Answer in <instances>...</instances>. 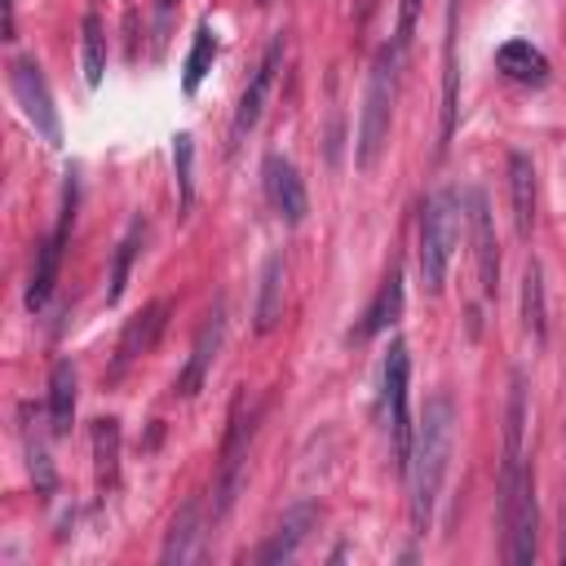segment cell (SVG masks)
Listing matches in <instances>:
<instances>
[{
  "label": "cell",
  "instance_id": "4",
  "mask_svg": "<svg viewBox=\"0 0 566 566\" xmlns=\"http://www.w3.org/2000/svg\"><path fill=\"white\" fill-rule=\"evenodd\" d=\"M455 243H460V195L455 190H433L420 203V243H416L424 292H442Z\"/></svg>",
  "mask_w": 566,
  "mask_h": 566
},
{
  "label": "cell",
  "instance_id": "8",
  "mask_svg": "<svg viewBox=\"0 0 566 566\" xmlns=\"http://www.w3.org/2000/svg\"><path fill=\"white\" fill-rule=\"evenodd\" d=\"M256 416L261 411L243 416V407H234V416H230V429H226V442H221V473H217V486H212V522H221L230 513V504L243 486V460H248V442L256 433Z\"/></svg>",
  "mask_w": 566,
  "mask_h": 566
},
{
  "label": "cell",
  "instance_id": "19",
  "mask_svg": "<svg viewBox=\"0 0 566 566\" xmlns=\"http://www.w3.org/2000/svg\"><path fill=\"white\" fill-rule=\"evenodd\" d=\"M495 66L513 80V84H544L548 80V57L531 44V40H509V44H500L495 49Z\"/></svg>",
  "mask_w": 566,
  "mask_h": 566
},
{
  "label": "cell",
  "instance_id": "14",
  "mask_svg": "<svg viewBox=\"0 0 566 566\" xmlns=\"http://www.w3.org/2000/svg\"><path fill=\"white\" fill-rule=\"evenodd\" d=\"M314 522H318V504H314V500H301V504H292V509L279 517L274 535H270V539L256 548V562H261V566H274V562H292V557H296V548L310 539Z\"/></svg>",
  "mask_w": 566,
  "mask_h": 566
},
{
  "label": "cell",
  "instance_id": "15",
  "mask_svg": "<svg viewBox=\"0 0 566 566\" xmlns=\"http://www.w3.org/2000/svg\"><path fill=\"white\" fill-rule=\"evenodd\" d=\"M199 539H203V504H199V500H186L181 513L172 517L168 535H164L159 562H168V566L195 562V557H199Z\"/></svg>",
  "mask_w": 566,
  "mask_h": 566
},
{
  "label": "cell",
  "instance_id": "5",
  "mask_svg": "<svg viewBox=\"0 0 566 566\" xmlns=\"http://www.w3.org/2000/svg\"><path fill=\"white\" fill-rule=\"evenodd\" d=\"M407 380H411V358H407V345L394 340L385 363H380V411H385V429H389V451H394V464L398 473H407V460H411V411H407Z\"/></svg>",
  "mask_w": 566,
  "mask_h": 566
},
{
  "label": "cell",
  "instance_id": "13",
  "mask_svg": "<svg viewBox=\"0 0 566 566\" xmlns=\"http://www.w3.org/2000/svg\"><path fill=\"white\" fill-rule=\"evenodd\" d=\"M221 340H226V305L217 301L212 314H208V323L195 336V349H190L181 376H177V398H195L203 389V380H208V371H212V363L221 354Z\"/></svg>",
  "mask_w": 566,
  "mask_h": 566
},
{
  "label": "cell",
  "instance_id": "9",
  "mask_svg": "<svg viewBox=\"0 0 566 566\" xmlns=\"http://www.w3.org/2000/svg\"><path fill=\"white\" fill-rule=\"evenodd\" d=\"M464 217H469V234H473V261H478V287L486 301H495L500 292V243H495V221H491V203L478 186H469L464 195Z\"/></svg>",
  "mask_w": 566,
  "mask_h": 566
},
{
  "label": "cell",
  "instance_id": "26",
  "mask_svg": "<svg viewBox=\"0 0 566 566\" xmlns=\"http://www.w3.org/2000/svg\"><path fill=\"white\" fill-rule=\"evenodd\" d=\"M22 438H27V469H31L35 495H40V500H49V495H53V486H57V473H53V460H49V451H44V438L35 433V424H31V420H27Z\"/></svg>",
  "mask_w": 566,
  "mask_h": 566
},
{
  "label": "cell",
  "instance_id": "27",
  "mask_svg": "<svg viewBox=\"0 0 566 566\" xmlns=\"http://www.w3.org/2000/svg\"><path fill=\"white\" fill-rule=\"evenodd\" d=\"M172 172H177L181 208H190L195 203V137L190 133H177L172 137Z\"/></svg>",
  "mask_w": 566,
  "mask_h": 566
},
{
  "label": "cell",
  "instance_id": "1",
  "mask_svg": "<svg viewBox=\"0 0 566 566\" xmlns=\"http://www.w3.org/2000/svg\"><path fill=\"white\" fill-rule=\"evenodd\" d=\"M451 438H455V402H451V394H433L420 411V424L411 433V460H407L416 535H424L433 522V504L442 495V478H447V460H451Z\"/></svg>",
  "mask_w": 566,
  "mask_h": 566
},
{
  "label": "cell",
  "instance_id": "10",
  "mask_svg": "<svg viewBox=\"0 0 566 566\" xmlns=\"http://www.w3.org/2000/svg\"><path fill=\"white\" fill-rule=\"evenodd\" d=\"M283 31L265 44V53H261V62H256V71H252V80H248V88L239 93V106H234V124H230V137L234 142H243L252 128H256V119H261V111H265V97H270V84H274V75H279V66H283Z\"/></svg>",
  "mask_w": 566,
  "mask_h": 566
},
{
  "label": "cell",
  "instance_id": "21",
  "mask_svg": "<svg viewBox=\"0 0 566 566\" xmlns=\"http://www.w3.org/2000/svg\"><path fill=\"white\" fill-rule=\"evenodd\" d=\"M93 482L102 500L119 482V420H93Z\"/></svg>",
  "mask_w": 566,
  "mask_h": 566
},
{
  "label": "cell",
  "instance_id": "31",
  "mask_svg": "<svg viewBox=\"0 0 566 566\" xmlns=\"http://www.w3.org/2000/svg\"><path fill=\"white\" fill-rule=\"evenodd\" d=\"M256 4H270V0H256Z\"/></svg>",
  "mask_w": 566,
  "mask_h": 566
},
{
  "label": "cell",
  "instance_id": "22",
  "mask_svg": "<svg viewBox=\"0 0 566 566\" xmlns=\"http://www.w3.org/2000/svg\"><path fill=\"white\" fill-rule=\"evenodd\" d=\"M80 66H84V84L97 88L106 75V27L97 4H88L80 18Z\"/></svg>",
  "mask_w": 566,
  "mask_h": 566
},
{
  "label": "cell",
  "instance_id": "24",
  "mask_svg": "<svg viewBox=\"0 0 566 566\" xmlns=\"http://www.w3.org/2000/svg\"><path fill=\"white\" fill-rule=\"evenodd\" d=\"M522 327H526V336L535 345H544V336H548V310H544V274H539L535 261L522 274Z\"/></svg>",
  "mask_w": 566,
  "mask_h": 566
},
{
  "label": "cell",
  "instance_id": "16",
  "mask_svg": "<svg viewBox=\"0 0 566 566\" xmlns=\"http://www.w3.org/2000/svg\"><path fill=\"white\" fill-rule=\"evenodd\" d=\"M509 199H513V226H517V234L531 239V230H535V164L522 150L509 155Z\"/></svg>",
  "mask_w": 566,
  "mask_h": 566
},
{
  "label": "cell",
  "instance_id": "23",
  "mask_svg": "<svg viewBox=\"0 0 566 566\" xmlns=\"http://www.w3.org/2000/svg\"><path fill=\"white\" fill-rule=\"evenodd\" d=\"M142 239H146V221L133 217L124 239L115 243V256H111V274H106V305H119L124 301V287H128V274H133V261L142 256Z\"/></svg>",
  "mask_w": 566,
  "mask_h": 566
},
{
  "label": "cell",
  "instance_id": "30",
  "mask_svg": "<svg viewBox=\"0 0 566 566\" xmlns=\"http://www.w3.org/2000/svg\"><path fill=\"white\" fill-rule=\"evenodd\" d=\"M562 562H566V522H562Z\"/></svg>",
  "mask_w": 566,
  "mask_h": 566
},
{
  "label": "cell",
  "instance_id": "7",
  "mask_svg": "<svg viewBox=\"0 0 566 566\" xmlns=\"http://www.w3.org/2000/svg\"><path fill=\"white\" fill-rule=\"evenodd\" d=\"M9 93H13V102L22 106L27 124H31L49 146H62V119H57L49 80H44V71H40L35 57H13V62H9Z\"/></svg>",
  "mask_w": 566,
  "mask_h": 566
},
{
  "label": "cell",
  "instance_id": "6",
  "mask_svg": "<svg viewBox=\"0 0 566 566\" xmlns=\"http://www.w3.org/2000/svg\"><path fill=\"white\" fill-rule=\"evenodd\" d=\"M75 199H80V181H75V172H66L57 226L35 243V265H31V279H27V310L31 314H40L53 296V283H57V270H62V256H66V243H71V226H75Z\"/></svg>",
  "mask_w": 566,
  "mask_h": 566
},
{
  "label": "cell",
  "instance_id": "28",
  "mask_svg": "<svg viewBox=\"0 0 566 566\" xmlns=\"http://www.w3.org/2000/svg\"><path fill=\"white\" fill-rule=\"evenodd\" d=\"M416 13H420V0H402V22H398V44H407V40H411V31H416Z\"/></svg>",
  "mask_w": 566,
  "mask_h": 566
},
{
  "label": "cell",
  "instance_id": "2",
  "mask_svg": "<svg viewBox=\"0 0 566 566\" xmlns=\"http://www.w3.org/2000/svg\"><path fill=\"white\" fill-rule=\"evenodd\" d=\"M398 53L402 44H385L371 57L367 93H363V115H358V142H354V164L358 172H371L376 159L389 146V124H394V93H398Z\"/></svg>",
  "mask_w": 566,
  "mask_h": 566
},
{
  "label": "cell",
  "instance_id": "12",
  "mask_svg": "<svg viewBox=\"0 0 566 566\" xmlns=\"http://www.w3.org/2000/svg\"><path fill=\"white\" fill-rule=\"evenodd\" d=\"M261 172H265V199L279 212V221L283 226H301L305 212H310V195H305V181H301L296 164L283 159V155H265Z\"/></svg>",
  "mask_w": 566,
  "mask_h": 566
},
{
  "label": "cell",
  "instance_id": "3",
  "mask_svg": "<svg viewBox=\"0 0 566 566\" xmlns=\"http://www.w3.org/2000/svg\"><path fill=\"white\" fill-rule=\"evenodd\" d=\"M500 526H504V557L513 566L535 562L539 509H535V478L522 464V451H504V469H500Z\"/></svg>",
  "mask_w": 566,
  "mask_h": 566
},
{
  "label": "cell",
  "instance_id": "11",
  "mask_svg": "<svg viewBox=\"0 0 566 566\" xmlns=\"http://www.w3.org/2000/svg\"><path fill=\"white\" fill-rule=\"evenodd\" d=\"M168 314H172V305H168V301H150L142 314H133V318L124 323V332H119V340H115L111 380H119L137 358H146V354L155 349V340H159V336H164V327H168Z\"/></svg>",
  "mask_w": 566,
  "mask_h": 566
},
{
  "label": "cell",
  "instance_id": "17",
  "mask_svg": "<svg viewBox=\"0 0 566 566\" xmlns=\"http://www.w3.org/2000/svg\"><path fill=\"white\" fill-rule=\"evenodd\" d=\"M398 314H402V265L394 261V265H389V274H385V283L376 287V296H371V305H367L363 323H358V336H363V340L380 336L385 327H394V323H398Z\"/></svg>",
  "mask_w": 566,
  "mask_h": 566
},
{
  "label": "cell",
  "instance_id": "20",
  "mask_svg": "<svg viewBox=\"0 0 566 566\" xmlns=\"http://www.w3.org/2000/svg\"><path fill=\"white\" fill-rule=\"evenodd\" d=\"M283 318V256H265L261 265V287H256V305H252V327L265 336L274 332Z\"/></svg>",
  "mask_w": 566,
  "mask_h": 566
},
{
  "label": "cell",
  "instance_id": "29",
  "mask_svg": "<svg viewBox=\"0 0 566 566\" xmlns=\"http://www.w3.org/2000/svg\"><path fill=\"white\" fill-rule=\"evenodd\" d=\"M371 9H376V0H358V4H354V22H358V27H367Z\"/></svg>",
  "mask_w": 566,
  "mask_h": 566
},
{
  "label": "cell",
  "instance_id": "18",
  "mask_svg": "<svg viewBox=\"0 0 566 566\" xmlns=\"http://www.w3.org/2000/svg\"><path fill=\"white\" fill-rule=\"evenodd\" d=\"M75 424V363L57 358L49 371V433L66 438Z\"/></svg>",
  "mask_w": 566,
  "mask_h": 566
},
{
  "label": "cell",
  "instance_id": "25",
  "mask_svg": "<svg viewBox=\"0 0 566 566\" xmlns=\"http://www.w3.org/2000/svg\"><path fill=\"white\" fill-rule=\"evenodd\" d=\"M212 62H217V35H212L208 22H199L195 27V40H190V53H186V66H181V93L186 97L203 84V75L212 71Z\"/></svg>",
  "mask_w": 566,
  "mask_h": 566
}]
</instances>
